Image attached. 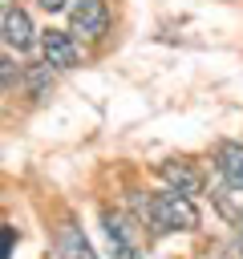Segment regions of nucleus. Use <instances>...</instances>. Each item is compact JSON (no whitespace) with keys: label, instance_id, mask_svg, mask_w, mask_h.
<instances>
[{"label":"nucleus","instance_id":"obj_10","mask_svg":"<svg viewBox=\"0 0 243 259\" xmlns=\"http://www.w3.org/2000/svg\"><path fill=\"white\" fill-rule=\"evenodd\" d=\"M16 77H20V69H16V61H12L8 53H0V93H4V89H8V85H12Z\"/></svg>","mask_w":243,"mask_h":259},{"label":"nucleus","instance_id":"obj_8","mask_svg":"<svg viewBox=\"0 0 243 259\" xmlns=\"http://www.w3.org/2000/svg\"><path fill=\"white\" fill-rule=\"evenodd\" d=\"M53 251H57V259H97L77 223H61L57 227V247Z\"/></svg>","mask_w":243,"mask_h":259},{"label":"nucleus","instance_id":"obj_2","mask_svg":"<svg viewBox=\"0 0 243 259\" xmlns=\"http://www.w3.org/2000/svg\"><path fill=\"white\" fill-rule=\"evenodd\" d=\"M101 231H105V243H109L113 259H142V231L130 214L101 210Z\"/></svg>","mask_w":243,"mask_h":259},{"label":"nucleus","instance_id":"obj_13","mask_svg":"<svg viewBox=\"0 0 243 259\" xmlns=\"http://www.w3.org/2000/svg\"><path fill=\"white\" fill-rule=\"evenodd\" d=\"M215 259H243V251H239V243H235V247H219Z\"/></svg>","mask_w":243,"mask_h":259},{"label":"nucleus","instance_id":"obj_4","mask_svg":"<svg viewBox=\"0 0 243 259\" xmlns=\"http://www.w3.org/2000/svg\"><path fill=\"white\" fill-rule=\"evenodd\" d=\"M158 174H162L166 190H174V194H186V198L202 194V170H198L190 158H166V162L158 166Z\"/></svg>","mask_w":243,"mask_h":259},{"label":"nucleus","instance_id":"obj_3","mask_svg":"<svg viewBox=\"0 0 243 259\" xmlns=\"http://www.w3.org/2000/svg\"><path fill=\"white\" fill-rule=\"evenodd\" d=\"M69 24H73V32H81L85 40H101V36L109 32V8H105V0H73Z\"/></svg>","mask_w":243,"mask_h":259},{"label":"nucleus","instance_id":"obj_9","mask_svg":"<svg viewBox=\"0 0 243 259\" xmlns=\"http://www.w3.org/2000/svg\"><path fill=\"white\" fill-rule=\"evenodd\" d=\"M24 81H28V93H32V97H45V89H49V65L28 69V73H24Z\"/></svg>","mask_w":243,"mask_h":259},{"label":"nucleus","instance_id":"obj_12","mask_svg":"<svg viewBox=\"0 0 243 259\" xmlns=\"http://www.w3.org/2000/svg\"><path fill=\"white\" fill-rule=\"evenodd\" d=\"M12 239H16V227H4V231H0V259L8 255V247H12Z\"/></svg>","mask_w":243,"mask_h":259},{"label":"nucleus","instance_id":"obj_15","mask_svg":"<svg viewBox=\"0 0 243 259\" xmlns=\"http://www.w3.org/2000/svg\"><path fill=\"white\" fill-rule=\"evenodd\" d=\"M0 8H8V0H0Z\"/></svg>","mask_w":243,"mask_h":259},{"label":"nucleus","instance_id":"obj_5","mask_svg":"<svg viewBox=\"0 0 243 259\" xmlns=\"http://www.w3.org/2000/svg\"><path fill=\"white\" fill-rule=\"evenodd\" d=\"M0 36H4V45H8V49H16V53L32 49V40H36L32 16H28L24 8L8 4V8H4V16H0Z\"/></svg>","mask_w":243,"mask_h":259},{"label":"nucleus","instance_id":"obj_7","mask_svg":"<svg viewBox=\"0 0 243 259\" xmlns=\"http://www.w3.org/2000/svg\"><path fill=\"white\" fill-rule=\"evenodd\" d=\"M215 166H219L223 182L243 194V146H239V142H223V146L215 150Z\"/></svg>","mask_w":243,"mask_h":259},{"label":"nucleus","instance_id":"obj_1","mask_svg":"<svg viewBox=\"0 0 243 259\" xmlns=\"http://www.w3.org/2000/svg\"><path fill=\"white\" fill-rule=\"evenodd\" d=\"M142 223L150 219V231L154 235H170V231H194L198 227V210L186 194H174V190H158L150 194L142 206H138Z\"/></svg>","mask_w":243,"mask_h":259},{"label":"nucleus","instance_id":"obj_6","mask_svg":"<svg viewBox=\"0 0 243 259\" xmlns=\"http://www.w3.org/2000/svg\"><path fill=\"white\" fill-rule=\"evenodd\" d=\"M40 53L49 69H73L77 65V40L61 28H45L40 32Z\"/></svg>","mask_w":243,"mask_h":259},{"label":"nucleus","instance_id":"obj_14","mask_svg":"<svg viewBox=\"0 0 243 259\" xmlns=\"http://www.w3.org/2000/svg\"><path fill=\"white\" fill-rule=\"evenodd\" d=\"M36 4H40V8H45V12H61V8H65V4H69V0H36Z\"/></svg>","mask_w":243,"mask_h":259},{"label":"nucleus","instance_id":"obj_11","mask_svg":"<svg viewBox=\"0 0 243 259\" xmlns=\"http://www.w3.org/2000/svg\"><path fill=\"white\" fill-rule=\"evenodd\" d=\"M227 214H231V223H235V243H239V251H243V210H235V206H227V202H219Z\"/></svg>","mask_w":243,"mask_h":259}]
</instances>
